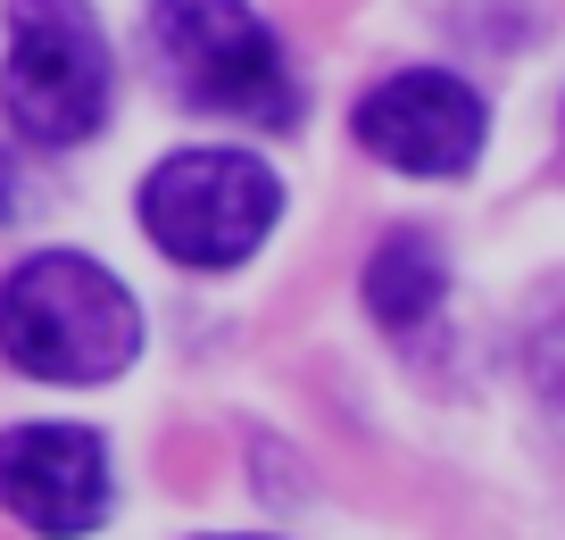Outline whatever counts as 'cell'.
Wrapping results in <instances>:
<instances>
[{
  "instance_id": "1",
  "label": "cell",
  "mask_w": 565,
  "mask_h": 540,
  "mask_svg": "<svg viewBox=\"0 0 565 540\" xmlns=\"http://www.w3.org/2000/svg\"><path fill=\"white\" fill-rule=\"evenodd\" d=\"M141 308L100 258L42 250L0 283V358L42 383H108L134 367Z\"/></svg>"
},
{
  "instance_id": "2",
  "label": "cell",
  "mask_w": 565,
  "mask_h": 540,
  "mask_svg": "<svg viewBox=\"0 0 565 540\" xmlns=\"http://www.w3.org/2000/svg\"><path fill=\"white\" fill-rule=\"evenodd\" d=\"M150 59L167 92L209 117H242L266 134L300 125V84L249 0H150Z\"/></svg>"
},
{
  "instance_id": "3",
  "label": "cell",
  "mask_w": 565,
  "mask_h": 540,
  "mask_svg": "<svg viewBox=\"0 0 565 540\" xmlns=\"http://www.w3.org/2000/svg\"><path fill=\"white\" fill-rule=\"evenodd\" d=\"M108 34L92 25L84 0H9V67H0V108L9 125L51 150L100 134L108 117Z\"/></svg>"
},
{
  "instance_id": "4",
  "label": "cell",
  "mask_w": 565,
  "mask_h": 540,
  "mask_svg": "<svg viewBox=\"0 0 565 540\" xmlns=\"http://www.w3.org/2000/svg\"><path fill=\"white\" fill-rule=\"evenodd\" d=\"M275 209H282V183L249 150H175L141 183V233L175 266H200V275L242 266L266 242Z\"/></svg>"
},
{
  "instance_id": "5",
  "label": "cell",
  "mask_w": 565,
  "mask_h": 540,
  "mask_svg": "<svg viewBox=\"0 0 565 540\" xmlns=\"http://www.w3.org/2000/svg\"><path fill=\"white\" fill-rule=\"evenodd\" d=\"M482 134H491V108L475 100V84L441 67L383 75L358 100V141L399 174H466L482 158Z\"/></svg>"
},
{
  "instance_id": "6",
  "label": "cell",
  "mask_w": 565,
  "mask_h": 540,
  "mask_svg": "<svg viewBox=\"0 0 565 540\" xmlns=\"http://www.w3.org/2000/svg\"><path fill=\"white\" fill-rule=\"evenodd\" d=\"M0 507L42 540H84L108 516V449L84 424H18L0 433Z\"/></svg>"
},
{
  "instance_id": "7",
  "label": "cell",
  "mask_w": 565,
  "mask_h": 540,
  "mask_svg": "<svg viewBox=\"0 0 565 540\" xmlns=\"http://www.w3.org/2000/svg\"><path fill=\"white\" fill-rule=\"evenodd\" d=\"M441 292H449V266H441V250L424 242V233H391V242L366 258V308L383 316L391 332H416L424 316L441 308Z\"/></svg>"
},
{
  "instance_id": "8",
  "label": "cell",
  "mask_w": 565,
  "mask_h": 540,
  "mask_svg": "<svg viewBox=\"0 0 565 540\" xmlns=\"http://www.w3.org/2000/svg\"><path fill=\"white\" fill-rule=\"evenodd\" d=\"M532 383L565 407V299H548L541 325H532Z\"/></svg>"
},
{
  "instance_id": "9",
  "label": "cell",
  "mask_w": 565,
  "mask_h": 540,
  "mask_svg": "<svg viewBox=\"0 0 565 540\" xmlns=\"http://www.w3.org/2000/svg\"><path fill=\"white\" fill-rule=\"evenodd\" d=\"M18 216V174H9V158H0V225Z\"/></svg>"
}]
</instances>
